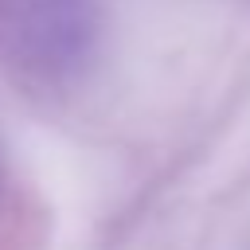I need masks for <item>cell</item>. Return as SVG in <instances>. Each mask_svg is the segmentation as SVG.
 <instances>
[{"instance_id": "1", "label": "cell", "mask_w": 250, "mask_h": 250, "mask_svg": "<svg viewBox=\"0 0 250 250\" xmlns=\"http://www.w3.org/2000/svg\"><path fill=\"white\" fill-rule=\"evenodd\" d=\"M86 20L74 0H27L12 20V43L20 59L35 66H66L86 47Z\"/></svg>"}]
</instances>
